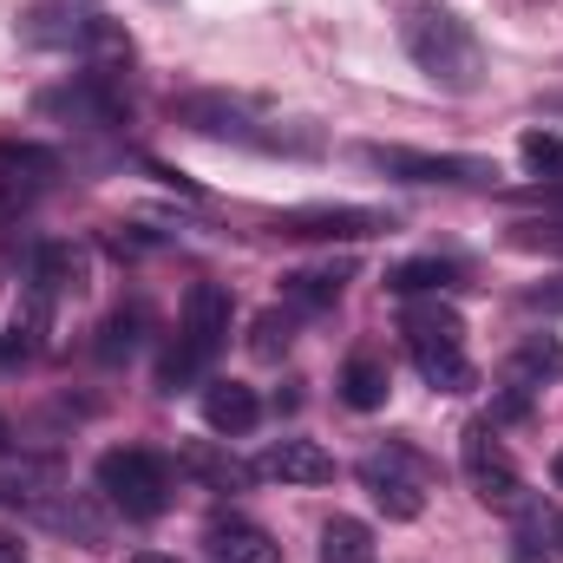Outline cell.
Masks as SVG:
<instances>
[{
	"label": "cell",
	"mask_w": 563,
	"mask_h": 563,
	"mask_svg": "<svg viewBox=\"0 0 563 563\" xmlns=\"http://www.w3.org/2000/svg\"><path fill=\"white\" fill-rule=\"evenodd\" d=\"M7 203H13V184H7V177H0V210H7Z\"/></svg>",
	"instance_id": "obj_28"
},
{
	"label": "cell",
	"mask_w": 563,
	"mask_h": 563,
	"mask_svg": "<svg viewBox=\"0 0 563 563\" xmlns=\"http://www.w3.org/2000/svg\"><path fill=\"white\" fill-rule=\"evenodd\" d=\"M288 341H295V321H288L282 308H269V314H256V321H250V354H256V361H282V354H288Z\"/></svg>",
	"instance_id": "obj_19"
},
{
	"label": "cell",
	"mask_w": 563,
	"mask_h": 563,
	"mask_svg": "<svg viewBox=\"0 0 563 563\" xmlns=\"http://www.w3.org/2000/svg\"><path fill=\"white\" fill-rule=\"evenodd\" d=\"M132 563H177V558H157V551H139Z\"/></svg>",
	"instance_id": "obj_26"
},
{
	"label": "cell",
	"mask_w": 563,
	"mask_h": 563,
	"mask_svg": "<svg viewBox=\"0 0 563 563\" xmlns=\"http://www.w3.org/2000/svg\"><path fill=\"white\" fill-rule=\"evenodd\" d=\"M525 413H531V394H525V387H511V394H498V400H492V426L525 420Z\"/></svg>",
	"instance_id": "obj_24"
},
{
	"label": "cell",
	"mask_w": 563,
	"mask_h": 563,
	"mask_svg": "<svg viewBox=\"0 0 563 563\" xmlns=\"http://www.w3.org/2000/svg\"><path fill=\"white\" fill-rule=\"evenodd\" d=\"M177 341H184V347H190L203 367L223 354V341H230V288H223V282H190Z\"/></svg>",
	"instance_id": "obj_6"
},
{
	"label": "cell",
	"mask_w": 563,
	"mask_h": 563,
	"mask_svg": "<svg viewBox=\"0 0 563 563\" xmlns=\"http://www.w3.org/2000/svg\"><path fill=\"white\" fill-rule=\"evenodd\" d=\"M558 538H563V525H558Z\"/></svg>",
	"instance_id": "obj_30"
},
{
	"label": "cell",
	"mask_w": 563,
	"mask_h": 563,
	"mask_svg": "<svg viewBox=\"0 0 563 563\" xmlns=\"http://www.w3.org/2000/svg\"><path fill=\"white\" fill-rule=\"evenodd\" d=\"M99 492L125 518H164V505H170V465L157 452H144V445H119V452L99 459Z\"/></svg>",
	"instance_id": "obj_3"
},
{
	"label": "cell",
	"mask_w": 563,
	"mask_h": 563,
	"mask_svg": "<svg viewBox=\"0 0 563 563\" xmlns=\"http://www.w3.org/2000/svg\"><path fill=\"white\" fill-rule=\"evenodd\" d=\"M177 465L197 478V485H210V492H250V478H256V465H243L230 445H217V439H190L184 452H177Z\"/></svg>",
	"instance_id": "obj_10"
},
{
	"label": "cell",
	"mask_w": 563,
	"mask_h": 563,
	"mask_svg": "<svg viewBox=\"0 0 563 563\" xmlns=\"http://www.w3.org/2000/svg\"><path fill=\"white\" fill-rule=\"evenodd\" d=\"M139 328H144V308H119V314L99 328V354H106V361H125V354L144 341Z\"/></svg>",
	"instance_id": "obj_20"
},
{
	"label": "cell",
	"mask_w": 563,
	"mask_h": 563,
	"mask_svg": "<svg viewBox=\"0 0 563 563\" xmlns=\"http://www.w3.org/2000/svg\"><path fill=\"white\" fill-rule=\"evenodd\" d=\"M197 374H203V361H197V354H190L184 341H177V347H164V361H157V387H164V394H177V387H190Z\"/></svg>",
	"instance_id": "obj_22"
},
{
	"label": "cell",
	"mask_w": 563,
	"mask_h": 563,
	"mask_svg": "<svg viewBox=\"0 0 563 563\" xmlns=\"http://www.w3.org/2000/svg\"><path fill=\"white\" fill-rule=\"evenodd\" d=\"M341 282H347V269H295V276H282V295L295 308H334Z\"/></svg>",
	"instance_id": "obj_18"
},
{
	"label": "cell",
	"mask_w": 563,
	"mask_h": 563,
	"mask_svg": "<svg viewBox=\"0 0 563 563\" xmlns=\"http://www.w3.org/2000/svg\"><path fill=\"white\" fill-rule=\"evenodd\" d=\"M505 380H511V387H525V394H538V387L563 380V341H558V334H531V341L505 361Z\"/></svg>",
	"instance_id": "obj_13"
},
{
	"label": "cell",
	"mask_w": 563,
	"mask_h": 563,
	"mask_svg": "<svg viewBox=\"0 0 563 563\" xmlns=\"http://www.w3.org/2000/svg\"><path fill=\"white\" fill-rule=\"evenodd\" d=\"M321 563H380V544L361 518H328L321 525Z\"/></svg>",
	"instance_id": "obj_15"
},
{
	"label": "cell",
	"mask_w": 563,
	"mask_h": 563,
	"mask_svg": "<svg viewBox=\"0 0 563 563\" xmlns=\"http://www.w3.org/2000/svg\"><path fill=\"white\" fill-rule=\"evenodd\" d=\"M407 341H413V367L432 394H465L472 387V361H465V321L439 301L407 308Z\"/></svg>",
	"instance_id": "obj_2"
},
{
	"label": "cell",
	"mask_w": 563,
	"mask_h": 563,
	"mask_svg": "<svg viewBox=\"0 0 563 563\" xmlns=\"http://www.w3.org/2000/svg\"><path fill=\"white\" fill-rule=\"evenodd\" d=\"M459 459H465V478H472L478 505H492V511L525 505V478H518V465H511V452H505V439H498V426H492V420L465 426Z\"/></svg>",
	"instance_id": "obj_4"
},
{
	"label": "cell",
	"mask_w": 563,
	"mask_h": 563,
	"mask_svg": "<svg viewBox=\"0 0 563 563\" xmlns=\"http://www.w3.org/2000/svg\"><path fill=\"white\" fill-rule=\"evenodd\" d=\"M361 157L387 177L407 184H492L498 170L485 157H459V151H407V144H361Z\"/></svg>",
	"instance_id": "obj_5"
},
{
	"label": "cell",
	"mask_w": 563,
	"mask_h": 563,
	"mask_svg": "<svg viewBox=\"0 0 563 563\" xmlns=\"http://www.w3.org/2000/svg\"><path fill=\"white\" fill-rule=\"evenodd\" d=\"M203 544H210V558L217 563H282L276 538H269L263 525L236 518V511H217V518L203 525Z\"/></svg>",
	"instance_id": "obj_9"
},
{
	"label": "cell",
	"mask_w": 563,
	"mask_h": 563,
	"mask_svg": "<svg viewBox=\"0 0 563 563\" xmlns=\"http://www.w3.org/2000/svg\"><path fill=\"white\" fill-rule=\"evenodd\" d=\"M26 558V544H20V538H7V531H0V563H20Z\"/></svg>",
	"instance_id": "obj_25"
},
{
	"label": "cell",
	"mask_w": 563,
	"mask_h": 563,
	"mask_svg": "<svg viewBox=\"0 0 563 563\" xmlns=\"http://www.w3.org/2000/svg\"><path fill=\"white\" fill-rule=\"evenodd\" d=\"M387 394H394V374H387V361H374V354H354V361L341 367V400H347L354 413H380V407H387Z\"/></svg>",
	"instance_id": "obj_14"
},
{
	"label": "cell",
	"mask_w": 563,
	"mask_h": 563,
	"mask_svg": "<svg viewBox=\"0 0 563 563\" xmlns=\"http://www.w3.org/2000/svg\"><path fill=\"white\" fill-rule=\"evenodd\" d=\"M459 282H465V269L445 263V256H420V263L387 269V288H394V295H439V288H459Z\"/></svg>",
	"instance_id": "obj_16"
},
{
	"label": "cell",
	"mask_w": 563,
	"mask_h": 563,
	"mask_svg": "<svg viewBox=\"0 0 563 563\" xmlns=\"http://www.w3.org/2000/svg\"><path fill=\"white\" fill-rule=\"evenodd\" d=\"M551 478H558V485H563V445H558V459H551Z\"/></svg>",
	"instance_id": "obj_27"
},
{
	"label": "cell",
	"mask_w": 563,
	"mask_h": 563,
	"mask_svg": "<svg viewBox=\"0 0 563 563\" xmlns=\"http://www.w3.org/2000/svg\"><path fill=\"white\" fill-rule=\"evenodd\" d=\"M282 236H321V243H361V236H380L394 230V217L380 210H347V203H321V210H288L276 217Z\"/></svg>",
	"instance_id": "obj_7"
},
{
	"label": "cell",
	"mask_w": 563,
	"mask_h": 563,
	"mask_svg": "<svg viewBox=\"0 0 563 563\" xmlns=\"http://www.w3.org/2000/svg\"><path fill=\"white\" fill-rule=\"evenodd\" d=\"M7 445H13V432H7V420H0V452H7Z\"/></svg>",
	"instance_id": "obj_29"
},
{
	"label": "cell",
	"mask_w": 563,
	"mask_h": 563,
	"mask_svg": "<svg viewBox=\"0 0 563 563\" xmlns=\"http://www.w3.org/2000/svg\"><path fill=\"white\" fill-rule=\"evenodd\" d=\"M400 40H407L413 66H420L432 86H445V92H478V79H485V53H478V33H472L452 7H432V0L407 7Z\"/></svg>",
	"instance_id": "obj_1"
},
{
	"label": "cell",
	"mask_w": 563,
	"mask_h": 563,
	"mask_svg": "<svg viewBox=\"0 0 563 563\" xmlns=\"http://www.w3.org/2000/svg\"><path fill=\"white\" fill-rule=\"evenodd\" d=\"M33 282H40L46 295H79V288H86V256H79L73 243H46V250H40V269H33Z\"/></svg>",
	"instance_id": "obj_17"
},
{
	"label": "cell",
	"mask_w": 563,
	"mask_h": 563,
	"mask_svg": "<svg viewBox=\"0 0 563 563\" xmlns=\"http://www.w3.org/2000/svg\"><path fill=\"white\" fill-rule=\"evenodd\" d=\"M511 243H518V250L563 256V217H544V223H511Z\"/></svg>",
	"instance_id": "obj_23"
},
{
	"label": "cell",
	"mask_w": 563,
	"mask_h": 563,
	"mask_svg": "<svg viewBox=\"0 0 563 563\" xmlns=\"http://www.w3.org/2000/svg\"><path fill=\"white\" fill-rule=\"evenodd\" d=\"M256 472H263V478H282V485H328V478H334V459H328L314 439H276Z\"/></svg>",
	"instance_id": "obj_11"
},
{
	"label": "cell",
	"mask_w": 563,
	"mask_h": 563,
	"mask_svg": "<svg viewBox=\"0 0 563 563\" xmlns=\"http://www.w3.org/2000/svg\"><path fill=\"white\" fill-rule=\"evenodd\" d=\"M263 420V400H256V387H243V380H210L203 387V426L210 432H250V426Z\"/></svg>",
	"instance_id": "obj_12"
},
{
	"label": "cell",
	"mask_w": 563,
	"mask_h": 563,
	"mask_svg": "<svg viewBox=\"0 0 563 563\" xmlns=\"http://www.w3.org/2000/svg\"><path fill=\"white\" fill-rule=\"evenodd\" d=\"M407 472H413V459H407V452H387V459L374 452V459L361 465V478H367V492H374V505H380V511H387L394 525H413V518L426 511V498H420V478H407Z\"/></svg>",
	"instance_id": "obj_8"
},
{
	"label": "cell",
	"mask_w": 563,
	"mask_h": 563,
	"mask_svg": "<svg viewBox=\"0 0 563 563\" xmlns=\"http://www.w3.org/2000/svg\"><path fill=\"white\" fill-rule=\"evenodd\" d=\"M518 157H525L538 177H558V184H563V139H558V132H531V139L518 144Z\"/></svg>",
	"instance_id": "obj_21"
}]
</instances>
